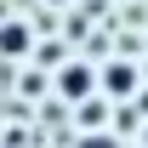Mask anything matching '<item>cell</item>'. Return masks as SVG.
<instances>
[{
    "instance_id": "5b68a950",
    "label": "cell",
    "mask_w": 148,
    "mask_h": 148,
    "mask_svg": "<svg viewBox=\"0 0 148 148\" xmlns=\"http://www.w3.org/2000/svg\"><path fill=\"white\" fill-rule=\"evenodd\" d=\"M143 143H148V131H143Z\"/></svg>"
},
{
    "instance_id": "277c9868",
    "label": "cell",
    "mask_w": 148,
    "mask_h": 148,
    "mask_svg": "<svg viewBox=\"0 0 148 148\" xmlns=\"http://www.w3.org/2000/svg\"><path fill=\"white\" fill-rule=\"evenodd\" d=\"M80 148H125V143H120L114 131H91V137H86V143H80Z\"/></svg>"
},
{
    "instance_id": "3957f363",
    "label": "cell",
    "mask_w": 148,
    "mask_h": 148,
    "mask_svg": "<svg viewBox=\"0 0 148 148\" xmlns=\"http://www.w3.org/2000/svg\"><path fill=\"white\" fill-rule=\"evenodd\" d=\"M0 51H6V57H23V51H29V29H23V23H6V29H0Z\"/></svg>"
},
{
    "instance_id": "6da1fadb",
    "label": "cell",
    "mask_w": 148,
    "mask_h": 148,
    "mask_svg": "<svg viewBox=\"0 0 148 148\" xmlns=\"http://www.w3.org/2000/svg\"><path fill=\"white\" fill-rule=\"evenodd\" d=\"M97 86H103V97H131L137 86H143V74H137V63H131V57H114V63H103V69H97Z\"/></svg>"
},
{
    "instance_id": "7a4b0ae2",
    "label": "cell",
    "mask_w": 148,
    "mask_h": 148,
    "mask_svg": "<svg viewBox=\"0 0 148 148\" xmlns=\"http://www.w3.org/2000/svg\"><path fill=\"white\" fill-rule=\"evenodd\" d=\"M91 91H97V69H91V63H63V69H57V97L86 103Z\"/></svg>"
}]
</instances>
